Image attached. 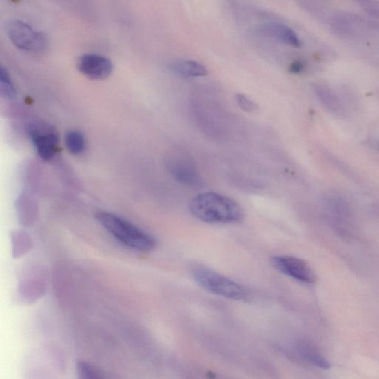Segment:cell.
Here are the masks:
<instances>
[{"mask_svg":"<svg viewBox=\"0 0 379 379\" xmlns=\"http://www.w3.org/2000/svg\"><path fill=\"white\" fill-rule=\"evenodd\" d=\"M274 267L279 272L305 284H314L317 277L313 269L303 259L291 256H276L272 258Z\"/></svg>","mask_w":379,"mask_h":379,"instance_id":"cell-7","label":"cell"},{"mask_svg":"<svg viewBox=\"0 0 379 379\" xmlns=\"http://www.w3.org/2000/svg\"><path fill=\"white\" fill-rule=\"evenodd\" d=\"M65 143L68 151L73 155H81L85 151V137L77 130H72L66 134Z\"/></svg>","mask_w":379,"mask_h":379,"instance_id":"cell-14","label":"cell"},{"mask_svg":"<svg viewBox=\"0 0 379 379\" xmlns=\"http://www.w3.org/2000/svg\"><path fill=\"white\" fill-rule=\"evenodd\" d=\"M258 32L275 39L278 41L295 48H300V39L292 28L279 23H267L258 28Z\"/></svg>","mask_w":379,"mask_h":379,"instance_id":"cell-10","label":"cell"},{"mask_svg":"<svg viewBox=\"0 0 379 379\" xmlns=\"http://www.w3.org/2000/svg\"><path fill=\"white\" fill-rule=\"evenodd\" d=\"M97 221L119 242L134 250L148 252L156 245V238L126 219L108 212H99Z\"/></svg>","mask_w":379,"mask_h":379,"instance_id":"cell-2","label":"cell"},{"mask_svg":"<svg viewBox=\"0 0 379 379\" xmlns=\"http://www.w3.org/2000/svg\"><path fill=\"white\" fill-rule=\"evenodd\" d=\"M192 275L194 281L208 292L238 301L247 298L243 286L205 266L193 267Z\"/></svg>","mask_w":379,"mask_h":379,"instance_id":"cell-3","label":"cell"},{"mask_svg":"<svg viewBox=\"0 0 379 379\" xmlns=\"http://www.w3.org/2000/svg\"><path fill=\"white\" fill-rule=\"evenodd\" d=\"M28 134L36 151L45 161L53 159L59 149V138L55 130L42 123H34L28 127Z\"/></svg>","mask_w":379,"mask_h":379,"instance_id":"cell-6","label":"cell"},{"mask_svg":"<svg viewBox=\"0 0 379 379\" xmlns=\"http://www.w3.org/2000/svg\"><path fill=\"white\" fill-rule=\"evenodd\" d=\"M76 371L81 378L99 379L104 378L97 369L84 362H79L76 364Z\"/></svg>","mask_w":379,"mask_h":379,"instance_id":"cell-16","label":"cell"},{"mask_svg":"<svg viewBox=\"0 0 379 379\" xmlns=\"http://www.w3.org/2000/svg\"><path fill=\"white\" fill-rule=\"evenodd\" d=\"M305 64L303 61H297L294 62L290 67V71L293 74H300L304 71Z\"/></svg>","mask_w":379,"mask_h":379,"instance_id":"cell-18","label":"cell"},{"mask_svg":"<svg viewBox=\"0 0 379 379\" xmlns=\"http://www.w3.org/2000/svg\"><path fill=\"white\" fill-rule=\"evenodd\" d=\"M6 33L10 41L23 52L41 54L46 50L45 35L23 21L16 19L9 22L7 24Z\"/></svg>","mask_w":379,"mask_h":379,"instance_id":"cell-4","label":"cell"},{"mask_svg":"<svg viewBox=\"0 0 379 379\" xmlns=\"http://www.w3.org/2000/svg\"><path fill=\"white\" fill-rule=\"evenodd\" d=\"M0 90L3 96L8 99H14L16 96V89L7 70L1 67L0 70Z\"/></svg>","mask_w":379,"mask_h":379,"instance_id":"cell-15","label":"cell"},{"mask_svg":"<svg viewBox=\"0 0 379 379\" xmlns=\"http://www.w3.org/2000/svg\"><path fill=\"white\" fill-rule=\"evenodd\" d=\"M11 242L12 245V256L14 258L25 256L34 247L32 238L23 231L12 232Z\"/></svg>","mask_w":379,"mask_h":379,"instance_id":"cell-13","label":"cell"},{"mask_svg":"<svg viewBox=\"0 0 379 379\" xmlns=\"http://www.w3.org/2000/svg\"><path fill=\"white\" fill-rule=\"evenodd\" d=\"M168 172L176 181L185 186L201 188L203 179L193 158L185 151H177L167 162Z\"/></svg>","mask_w":379,"mask_h":379,"instance_id":"cell-5","label":"cell"},{"mask_svg":"<svg viewBox=\"0 0 379 379\" xmlns=\"http://www.w3.org/2000/svg\"><path fill=\"white\" fill-rule=\"evenodd\" d=\"M170 68L176 74L185 78L205 76L208 73L207 68L203 65L194 61H189V59H181V61H175Z\"/></svg>","mask_w":379,"mask_h":379,"instance_id":"cell-12","label":"cell"},{"mask_svg":"<svg viewBox=\"0 0 379 379\" xmlns=\"http://www.w3.org/2000/svg\"><path fill=\"white\" fill-rule=\"evenodd\" d=\"M236 99L238 105L240 107L243 111L247 112H253L255 111L256 105L246 96L238 94L236 95Z\"/></svg>","mask_w":379,"mask_h":379,"instance_id":"cell-17","label":"cell"},{"mask_svg":"<svg viewBox=\"0 0 379 379\" xmlns=\"http://www.w3.org/2000/svg\"><path fill=\"white\" fill-rule=\"evenodd\" d=\"M192 214L204 223L230 224L241 222L243 208L234 199L215 192L196 196L190 203Z\"/></svg>","mask_w":379,"mask_h":379,"instance_id":"cell-1","label":"cell"},{"mask_svg":"<svg viewBox=\"0 0 379 379\" xmlns=\"http://www.w3.org/2000/svg\"><path fill=\"white\" fill-rule=\"evenodd\" d=\"M295 351L298 357H300L307 363H310L318 368L329 369L331 367L325 357L314 345L305 340H298L295 345Z\"/></svg>","mask_w":379,"mask_h":379,"instance_id":"cell-11","label":"cell"},{"mask_svg":"<svg viewBox=\"0 0 379 379\" xmlns=\"http://www.w3.org/2000/svg\"><path fill=\"white\" fill-rule=\"evenodd\" d=\"M45 278L39 267H31L21 278L19 283V296L26 303H34L46 291Z\"/></svg>","mask_w":379,"mask_h":379,"instance_id":"cell-8","label":"cell"},{"mask_svg":"<svg viewBox=\"0 0 379 379\" xmlns=\"http://www.w3.org/2000/svg\"><path fill=\"white\" fill-rule=\"evenodd\" d=\"M79 72L92 81H103L112 74L114 65L109 58L96 54H86L77 59Z\"/></svg>","mask_w":379,"mask_h":379,"instance_id":"cell-9","label":"cell"}]
</instances>
